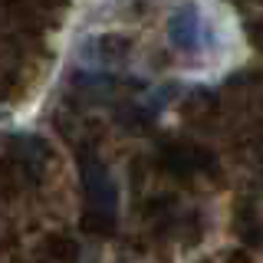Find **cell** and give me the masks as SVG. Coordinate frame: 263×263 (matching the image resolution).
<instances>
[{"instance_id": "6da1fadb", "label": "cell", "mask_w": 263, "mask_h": 263, "mask_svg": "<svg viewBox=\"0 0 263 263\" xmlns=\"http://www.w3.org/2000/svg\"><path fill=\"white\" fill-rule=\"evenodd\" d=\"M168 40L178 49H194L201 43V16H197L194 7H181V10L171 13L168 20Z\"/></svg>"}]
</instances>
